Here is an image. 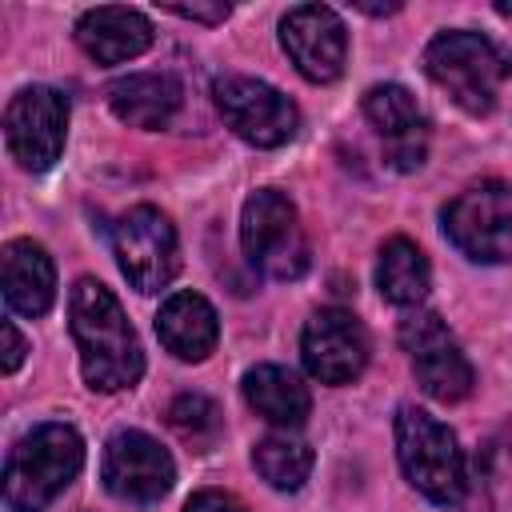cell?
I'll use <instances>...</instances> for the list:
<instances>
[{"label":"cell","instance_id":"cell-1","mask_svg":"<svg viewBox=\"0 0 512 512\" xmlns=\"http://www.w3.org/2000/svg\"><path fill=\"white\" fill-rule=\"evenodd\" d=\"M68 324L72 340L80 348V368L88 388L96 392H120L132 388L144 372L140 340L120 308V300L92 276H80L68 296Z\"/></svg>","mask_w":512,"mask_h":512},{"label":"cell","instance_id":"cell-2","mask_svg":"<svg viewBox=\"0 0 512 512\" xmlns=\"http://www.w3.org/2000/svg\"><path fill=\"white\" fill-rule=\"evenodd\" d=\"M84 468V440L68 424H36L4 464V504L12 512H44Z\"/></svg>","mask_w":512,"mask_h":512},{"label":"cell","instance_id":"cell-3","mask_svg":"<svg viewBox=\"0 0 512 512\" xmlns=\"http://www.w3.org/2000/svg\"><path fill=\"white\" fill-rule=\"evenodd\" d=\"M424 72L440 84L464 112L488 116L496 108L500 84L512 72L508 56L480 32H440L424 48Z\"/></svg>","mask_w":512,"mask_h":512},{"label":"cell","instance_id":"cell-4","mask_svg":"<svg viewBox=\"0 0 512 512\" xmlns=\"http://www.w3.org/2000/svg\"><path fill=\"white\" fill-rule=\"evenodd\" d=\"M396 456L416 492L436 504H452L464 492V452L456 436L424 408L404 404L396 412Z\"/></svg>","mask_w":512,"mask_h":512},{"label":"cell","instance_id":"cell-5","mask_svg":"<svg viewBox=\"0 0 512 512\" xmlns=\"http://www.w3.org/2000/svg\"><path fill=\"white\" fill-rule=\"evenodd\" d=\"M240 244L248 264L268 280H300L308 272V240L296 204L276 188H260L244 200Z\"/></svg>","mask_w":512,"mask_h":512},{"label":"cell","instance_id":"cell-6","mask_svg":"<svg viewBox=\"0 0 512 512\" xmlns=\"http://www.w3.org/2000/svg\"><path fill=\"white\" fill-rule=\"evenodd\" d=\"M444 236L480 264L512 260V188L500 180H480L464 188L440 212Z\"/></svg>","mask_w":512,"mask_h":512},{"label":"cell","instance_id":"cell-7","mask_svg":"<svg viewBox=\"0 0 512 512\" xmlns=\"http://www.w3.org/2000/svg\"><path fill=\"white\" fill-rule=\"evenodd\" d=\"M112 252H116V264H120L124 280L136 292H160V288H168V280L180 268L176 228L152 204H136V208H128L116 220Z\"/></svg>","mask_w":512,"mask_h":512},{"label":"cell","instance_id":"cell-8","mask_svg":"<svg viewBox=\"0 0 512 512\" xmlns=\"http://www.w3.org/2000/svg\"><path fill=\"white\" fill-rule=\"evenodd\" d=\"M212 100H216L224 124L256 148H280L300 128L296 104L284 92H276L272 84L252 80V76H220L212 84Z\"/></svg>","mask_w":512,"mask_h":512},{"label":"cell","instance_id":"cell-9","mask_svg":"<svg viewBox=\"0 0 512 512\" xmlns=\"http://www.w3.org/2000/svg\"><path fill=\"white\" fill-rule=\"evenodd\" d=\"M400 344L412 360V372H416L420 388L432 400L456 404L472 392V384H476L472 364H468L456 336L448 332V324L436 312H408L400 320Z\"/></svg>","mask_w":512,"mask_h":512},{"label":"cell","instance_id":"cell-10","mask_svg":"<svg viewBox=\"0 0 512 512\" xmlns=\"http://www.w3.org/2000/svg\"><path fill=\"white\" fill-rule=\"evenodd\" d=\"M68 132V100L56 88H24L4 112V140L20 168L44 172L56 164Z\"/></svg>","mask_w":512,"mask_h":512},{"label":"cell","instance_id":"cell-11","mask_svg":"<svg viewBox=\"0 0 512 512\" xmlns=\"http://www.w3.org/2000/svg\"><path fill=\"white\" fill-rule=\"evenodd\" d=\"M100 480L116 500H132V504H152L160 500L172 480H176V464L172 456L136 428L116 432L104 444V460H100Z\"/></svg>","mask_w":512,"mask_h":512},{"label":"cell","instance_id":"cell-12","mask_svg":"<svg viewBox=\"0 0 512 512\" xmlns=\"http://www.w3.org/2000/svg\"><path fill=\"white\" fill-rule=\"evenodd\" d=\"M304 368L320 384H352L368 364V332L344 308H320L300 336Z\"/></svg>","mask_w":512,"mask_h":512},{"label":"cell","instance_id":"cell-13","mask_svg":"<svg viewBox=\"0 0 512 512\" xmlns=\"http://www.w3.org/2000/svg\"><path fill=\"white\" fill-rule=\"evenodd\" d=\"M280 44L292 56L296 72L312 84H328L344 72L348 36L332 8L324 4H300L280 20Z\"/></svg>","mask_w":512,"mask_h":512},{"label":"cell","instance_id":"cell-14","mask_svg":"<svg viewBox=\"0 0 512 512\" xmlns=\"http://www.w3.org/2000/svg\"><path fill=\"white\" fill-rule=\"evenodd\" d=\"M76 44L96 64H124L152 44V24L136 8H116V4L88 8L76 20Z\"/></svg>","mask_w":512,"mask_h":512},{"label":"cell","instance_id":"cell-15","mask_svg":"<svg viewBox=\"0 0 512 512\" xmlns=\"http://www.w3.org/2000/svg\"><path fill=\"white\" fill-rule=\"evenodd\" d=\"M4 300L20 316H44L56 300V268L52 256L36 240H8L4 256Z\"/></svg>","mask_w":512,"mask_h":512},{"label":"cell","instance_id":"cell-16","mask_svg":"<svg viewBox=\"0 0 512 512\" xmlns=\"http://www.w3.org/2000/svg\"><path fill=\"white\" fill-rule=\"evenodd\" d=\"M156 336L176 360H204L216 348V308L200 292H172L156 312Z\"/></svg>","mask_w":512,"mask_h":512},{"label":"cell","instance_id":"cell-17","mask_svg":"<svg viewBox=\"0 0 512 512\" xmlns=\"http://www.w3.org/2000/svg\"><path fill=\"white\" fill-rule=\"evenodd\" d=\"M108 108L128 128H164L180 108V84L164 72H136L108 84Z\"/></svg>","mask_w":512,"mask_h":512},{"label":"cell","instance_id":"cell-18","mask_svg":"<svg viewBox=\"0 0 512 512\" xmlns=\"http://www.w3.org/2000/svg\"><path fill=\"white\" fill-rule=\"evenodd\" d=\"M244 400L256 416H264L276 428H300L308 420L312 396L300 384L296 372L280 368V364H256L244 372Z\"/></svg>","mask_w":512,"mask_h":512},{"label":"cell","instance_id":"cell-19","mask_svg":"<svg viewBox=\"0 0 512 512\" xmlns=\"http://www.w3.org/2000/svg\"><path fill=\"white\" fill-rule=\"evenodd\" d=\"M376 288L384 300L400 304V308H416L424 296H428V260L424 252L396 236L380 248V260H376Z\"/></svg>","mask_w":512,"mask_h":512},{"label":"cell","instance_id":"cell-20","mask_svg":"<svg viewBox=\"0 0 512 512\" xmlns=\"http://www.w3.org/2000/svg\"><path fill=\"white\" fill-rule=\"evenodd\" d=\"M364 116L368 124L388 136V144H400V140H412V136H424V116L416 108V96L400 84H376L364 92Z\"/></svg>","mask_w":512,"mask_h":512},{"label":"cell","instance_id":"cell-21","mask_svg":"<svg viewBox=\"0 0 512 512\" xmlns=\"http://www.w3.org/2000/svg\"><path fill=\"white\" fill-rule=\"evenodd\" d=\"M252 464L272 488L296 492L312 472V448L304 440H296V436H264L252 448Z\"/></svg>","mask_w":512,"mask_h":512},{"label":"cell","instance_id":"cell-22","mask_svg":"<svg viewBox=\"0 0 512 512\" xmlns=\"http://www.w3.org/2000/svg\"><path fill=\"white\" fill-rule=\"evenodd\" d=\"M168 424H172V432H176L184 444H192V448H200V452L212 448L216 436H220V428H224L220 408H216L208 396H200V392L176 396V400L168 404Z\"/></svg>","mask_w":512,"mask_h":512},{"label":"cell","instance_id":"cell-23","mask_svg":"<svg viewBox=\"0 0 512 512\" xmlns=\"http://www.w3.org/2000/svg\"><path fill=\"white\" fill-rule=\"evenodd\" d=\"M164 12L184 16V20H200V24H220V20H228L232 8L224 0H216V4H164Z\"/></svg>","mask_w":512,"mask_h":512},{"label":"cell","instance_id":"cell-24","mask_svg":"<svg viewBox=\"0 0 512 512\" xmlns=\"http://www.w3.org/2000/svg\"><path fill=\"white\" fill-rule=\"evenodd\" d=\"M184 512H244V504H240L236 496H228V492L204 488V492H196V496L184 504Z\"/></svg>","mask_w":512,"mask_h":512},{"label":"cell","instance_id":"cell-25","mask_svg":"<svg viewBox=\"0 0 512 512\" xmlns=\"http://www.w3.org/2000/svg\"><path fill=\"white\" fill-rule=\"evenodd\" d=\"M0 332H4V372L12 376V372L20 368V360H24V340H20V332H16L12 320H4Z\"/></svg>","mask_w":512,"mask_h":512},{"label":"cell","instance_id":"cell-26","mask_svg":"<svg viewBox=\"0 0 512 512\" xmlns=\"http://www.w3.org/2000/svg\"><path fill=\"white\" fill-rule=\"evenodd\" d=\"M356 8H360V12H368V16H392V12H400V4H396V0H392V4H364V0H360Z\"/></svg>","mask_w":512,"mask_h":512},{"label":"cell","instance_id":"cell-27","mask_svg":"<svg viewBox=\"0 0 512 512\" xmlns=\"http://www.w3.org/2000/svg\"><path fill=\"white\" fill-rule=\"evenodd\" d=\"M496 12H500V16H512V4H508V0H500V4H496Z\"/></svg>","mask_w":512,"mask_h":512}]
</instances>
